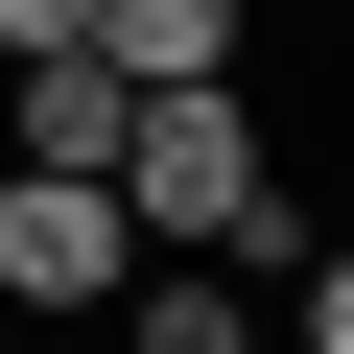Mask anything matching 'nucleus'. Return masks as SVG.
Segmentation results:
<instances>
[{
	"mask_svg": "<svg viewBox=\"0 0 354 354\" xmlns=\"http://www.w3.org/2000/svg\"><path fill=\"white\" fill-rule=\"evenodd\" d=\"M95 189L142 213V260H236V283H283V260H307V236H283V142H260V95H236V71L142 95Z\"/></svg>",
	"mask_w": 354,
	"mask_h": 354,
	"instance_id": "obj_1",
	"label": "nucleus"
},
{
	"mask_svg": "<svg viewBox=\"0 0 354 354\" xmlns=\"http://www.w3.org/2000/svg\"><path fill=\"white\" fill-rule=\"evenodd\" d=\"M118 260H142V213L95 189V165H0V307H118Z\"/></svg>",
	"mask_w": 354,
	"mask_h": 354,
	"instance_id": "obj_2",
	"label": "nucleus"
},
{
	"mask_svg": "<svg viewBox=\"0 0 354 354\" xmlns=\"http://www.w3.org/2000/svg\"><path fill=\"white\" fill-rule=\"evenodd\" d=\"M118 118H142L118 48H0V165H118Z\"/></svg>",
	"mask_w": 354,
	"mask_h": 354,
	"instance_id": "obj_3",
	"label": "nucleus"
},
{
	"mask_svg": "<svg viewBox=\"0 0 354 354\" xmlns=\"http://www.w3.org/2000/svg\"><path fill=\"white\" fill-rule=\"evenodd\" d=\"M118 354H260V283L236 260H118Z\"/></svg>",
	"mask_w": 354,
	"mask_h": 354,
	"instance_id": "obj_4",
	"label": "nucleus"
},
{
	"mask_svg": "<svg viewBox=\"0 0 354 354\" xmlns=\"http://www.w3.org/2000/svg\"><path fill=\"white\" fill-rule=\"evenodd\" d=\"M95 48H118L142 95H189V71H236L260 24H236V0H95Z\"/></svg>",
	"mask_w": 354,
	"mask_h": 354,
	"instance_id": "obj_5",
	"label": "nucleus"
},
{
	"mask_svg": "<svg viewBox=\"0 0 354 354\" xmlns=\"http://www.w3.org/2000/svg\"><path fill=\"white\" fill-rule=\"evenodd\" d=\"M260 307H283V354H354V236H307V260H283Z\"/></svg>",
	"mask_w": 354,
	"mask_h": 354,
	"instance_id": "obj_6",
	"label": "nucleus"
},
{
	"mask_svg": "<svg viewBox=\"0 0 354 354\" xmlns=\"http://www.w3.org/2000/svg\"><path fill=\"white\" fill-rule=\"evenodd\" d=\"M0 48H95V0H0Z\"/></svg>",
	"mask_w": 354,
	"mask_h": 354,
	"instance_id": "obj_7",
	"label": "nucleus"
},
{
	"mask_svg": "<svg viewBox=\"0 0 354 354\" xmlns=\"http://www.w3.org/2000/svg\"><path fill=\"white\" fill-rule=\"evenodd\" d=\"M0 330H24V307H0Z\"/></svg>",
	"mask_w": 354,
	"mask_h": 354,
	"instance_id": "obj_8",
	"label": "nucleus"
}]
</instances>
